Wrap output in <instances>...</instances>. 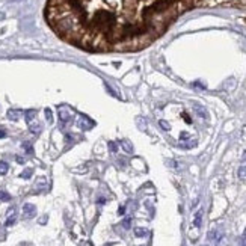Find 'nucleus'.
Returning a JSON list of instances; mask_svg holds the SVG:
<instances>
[{"mask_svg": "<svg viewBox=\"0 0 246 246\" xmlns=\"http://www.w3.org/2000/svg\"><path fill=\"white\" fill-rule=\"evenodd\" d=\"M220 0H48L58 33L91 51H132L148 45L186 9Z\"/></svg>", "mask_w": 246, "mask_h": 246, "instance_id": "1", "label": "nucleus"}, {"mask_svg": "<svg viewBox=\"0 0 246 246\" xmlns=\"http://www.w3.org/2000/svg\"><path fill=\"white\" fill-rule=\"evenodd\" d=\"M208 240L214 241L216 246H220V243L223 241V232L220 229H213L208 232Z\"/></svg>", "mask_w": 246, "mask_h": 246, "instance_id": "2", "label": "nucleus"}, {"mask_svg": "<svg viewBox=\"0 0 246 246\" xmlns=\"http://www.w3.org/2000/svg\"><path fill=\"white\" fill-rule=\"evenodd\" d=\"M79 127L82 129V130H91L92 127H94V121H91L88 116H85V115H80V118H79Z\"/></svg>", "mask_w": 246, "mask_h": 246, "instance_id": "3", "label": "nucleus"}, {"mask_svg": "<svg viewBox=\"0 0 246 246\" xmlns=\"http://www.w3.org/2000/svg\"><path fill=\"white\" fill-rule=\"evenodd\" d=\"M71 116H73V113L68 109V106H61L59 107V118H61L62 122H70L71 121Z\"/></svg>", "mask_w": 246, "mask_h": 246, "instance_id": "4", "label": "nucleus"}, {"mask_svg": "<svg viewBox=\"0 0 246 246\" xmlns=\"http://www.w3.org/2000/svg\"><path fill=\"white\" fill-rule=\"evenodd\" d=\"M196 145V141L195 139H189V135L187 133H183L181 135V142H180V147L183 148H192Z\"/></svg>", "mask_w": 246, "mask_h": 246, "instance_id": "5", "label": "nucleus"}, {"mask_svg": "<svg viewBox=\"0 0 246 246\" xmlns=\"http://www.w3.org/2000/svg\"><path fill=\"white\" fill-rule=\"evenodd\" d=\"M23 213H24L26 217H33L35 213H36V208H35L33 204H24V207H23Z\"/></svg>", "mask_w": 246, "mask_h": 246, "instance_id": "6", "label": "nucleus"}, {"mask_svg": "<svg viewBox=\"0 0 246 246\" xmlns=\"http://www.w3.org/2000/svg\"><path fill=\"white\" fill-rule=\"evenodd\" d=\"M193 110L195 113L199 116V118H208V112L204 106H199V104H193Z\"/></svg>", "mask_w": 246, "mask_h": 246, "instance_id": "7", "label": "nucleus"}, {"mask_svg": "<svg viewBox=\"0 0 246 246\" xmlns=\"http://www.w3.org/2000/svg\"><path fill=\"white\" fill-rule=\"evenodd\" d=\"M201 222H202V210H198L196 214H195V219H193V225L196 228H199L201 226Z\"/></svg>", "mask_w": 246, "mask_h": 246, "instance_id": "8", "label": "nucleus"}, {"mask_svg": "<svg viewBox=\"0 0 246 246\" xmlns=\"http://www.w3.org/2000/svg\"><path fill=\"white\" fill-rule=\"evenodd\" d=\"M121 147L124 148L127 153H133V145H132V142H129V141H121Z\"/></svg>", "mask_w": 246, "mask_h": 246, "instance_id": "9", "label": "nucleus"}, {"mask_svg": "<svg viewBox=\"0 0 246 246\" xmlns=\"http://www.w3.org/2000/svg\"><path fill=\"white\" fill-rule=\"evenodd\" d=\"M20 115H21V112H20V110H9V112H8V118H9V119H12V121H17Z\"/></svg>", "mask_w": 246, "mask_h": 246, "instance_id": "10", "label": "nucleus"}, {"mask_svg": "<svg viewBox=\"0 0 246 246\" xmlns=\"http://www.w3.org/2000/svg\"><path fill=\"white\" fill-rule=\"evenodd\" d=\"M135 234H136V237H145L148 234V231L145 228H135Z\"/></svg>", "mask_w": 246, "mask_h": 246, "instance_id": "11", "label": "nucleus"}, {"mask_svg": "<svg viewBox=\"0 0 246 246\" xmlns=\"http://www.w3.org/2000/svg\"><path fill=\"white\" fill-rule=\"evenodd\" d=\"M159 126H160L162 130H165V132H169V130H171V126H169V122H168V121L160 119V121H159Z\"/></svg>", "mask_w": 246, "mask_h": 246, "instance_id": "12", "label": "nucleus"}, {"mask_svg": "<svg viewBox=\"0 0 246 246\" xmlns=\"http://www.w3.org/2000/svg\"><path fill=\"white\" fill-rule=\"evenodd\" d=\"M35 115H36V112H35V110H27V112H26V119H27L29 124H30V122L35 119Z\"/></svg>", "mask_w": 246, "mask_h": 246, "instance_id": "13", "label": "nucleus"}, {"mask_svg": "<svg viewBox=\"0 0 246 246\" xmlns=\"http://www.w3.org/2000/svg\"><path fill=\"white\" fill-rule=\"evenodd\" d=\"M8 169H9V165H8L6 162H0V175L6 174V172H8Z\"/></svg>", "mask_w": 246, "mask_h": 246, "instance_id": "14", "label": "nucleus"}, {"mask_svg": "<svg viewBox=\"0 0 246 246\" xmlns=\"http://www.w3.org/2000/svg\"><path fill=\"white\" fill-rule=\"evenodd\" d=\"M238 178L243 180V181H246V166H241L238 169Z\"/></svg>", "mask_w": 246, "mask_h": 246, "instance_id": "15", "label": "nucleus"}, {"mask_svg": "<svg viewBox=\"0 0 246 246\" xmlns=\"http://www.w3.org/2000/svg\"><path fill=\"white\" fill-rule=\"evenodd\" d=\"M0 199H2V201H9V199H11V195L6 193V192H2V190H0Z\"/></svg>", "mask_w": 246, "mask_h": 246, "instance_id": "16", "label": "nucleus"}, {"mask_svg": "<svg viewBox=\"0 0 246 246\" xmlns=\"http://www.w3.org/2000/svg\"><path fill=\"white\" fill-rule=\"evenodd\" d=\"M109 150H110L112 153H116V151H118V145H116L115 142H109Z\"/></svg>", "mask_w": 246, "mask_h": 246, "instance_id": "17", "label": "nucleus"}, {"mask_svg": "<svg viewBox=\"0 0 246 246\" xmlns=\"http://www.w3.org/2000/svg\"><path fill=\"white\" fill-rule=\"evenodd\" d=\"M130 223H132V219L127 217V219H124V222H122V226H124L126 229H129L130 228Z\"/></svg>", "mask_w": 246, "mask_h": 246, "instance_id": "18", "label": "nucleus"}, {"mask_svg": "<svg viewBox=\"0 0 246 246\" xmlns=\"http://www.w3.org/2000/svg\"><path fill=\"white\" fill-rule=\"evenodd\" d=\"M14 222H15V216H14V214H11V216H9V219H6V225H8V226H11Z\"/></svg>", "mask_w": 246, "mask_h": 246, "instance_id": "19", "label": "nucleus"}, {"mask_svg": "<svg viewBox=\"0 0 246 246\" xmlns=\"http://www.w3.org/2000/svg\"><path fill=\"white\" fill-rule=\"evenodd\" d=\"M30 175H32V169H27V171H24V172L21 174V177H23V178H29Z\"/></svg>", "mask_w": 246, "mask_h": 246, "instance_id": "20", "label": "nucleus"}, {"mask_svg": "<svg viewBox=\"0 0 246 246\" xmlns=\"http://www.w3.org/2000/svg\"><path fill=\"white\" fill-rule=\"evenodd\" d=\"M45 115H47V121H51V112H50V109H45Z\"/></svg>", "mask_w": 246, "mask_h": 246, "instance_id": "21", "label": "nucleus"}, {"mask_svg": "<svg viewBox=\"0 0 246 246\" xmlns=\"http://www.w3.org/2000/svg\"><path fill=\"white\" fill-rule=\"evenodd\" d=\"M17 162H18V163H24V159H23V157H17Z\"/></svg>", "mask_w": 246, "mask_h": 246, "instance_id": "22", "label": "nucleus"}, {"mask_svg": "<svg viewBox=\"0 0 246 246\" xmlns=\"http://www.w3.org/2000/svg\"><path fill=\"white\" fill-rule=\"evenodd\" d=\"M104 202H106V199H103V198H101V199H98V204H104Z\"/></svg>", "mask_w": 246, "mask_h": 246, "instance_id": "23", "label": "nucleus"}, {"mask_svg": "<svg viewBox=\"0 0 246 246\" xmlns=\"http://www.w3.org/2000/svg\"><path fill=\"white\" fill-rule=\"evenodd\" d=\"M240 246H246V237H244V240L241 241V244H240Z\"/></svg>", "mask_w": 246, "mask_h": 246, "instance_id": "24", "label": "nucleus"}, {"mask_svg": "<svg viewBox=\"0 0 246 246\" xmlns=\"http://www.w3.org/2000/svg\"><path fill=\"white\" fill-rule=\"evenodd\" d=\"M5 136V132H2V130H0V138H3Z\"/></svg>", "mask_w": 246, "mask_h": 246, "instance_id": "25", "label": "nucleus"}, {"mask_svg": "<svg viewBox=\"0 0 246 246\" xmlns=\"http://www.w3.org/2000/svg\"><path fill=\"white\" fill-rule=\"evenodd\" d=\"M202 246H207V244H202Z\"/></svg>", "mask_w": 246, "mask_h": 246, "instance_id": "26", "label": "nucleus"}]
</instances>
